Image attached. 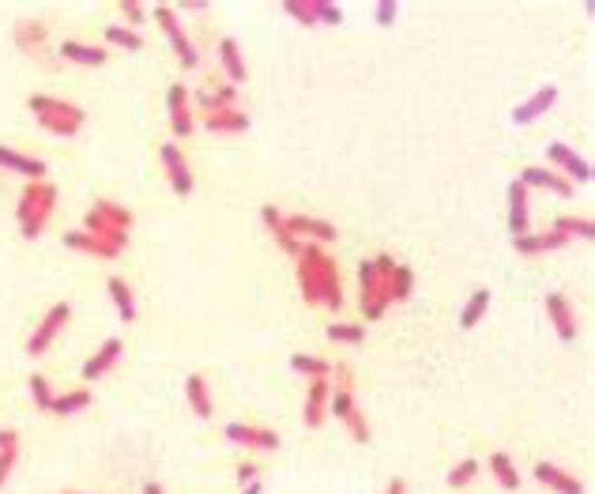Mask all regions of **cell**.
I'll return each mask as SVG.
<instances>
[{"label":"cell","instance_id":"50","mask_svg":"<svg viewBox=\"0 0 595 494\" xmlns=\"http://www.w3.org/2000/svg\"><path fill=\"white\" fill-rule=\"evenodd\" d=\"M8 446H19V434L15 430H0V450H8Z\"/></svg>","mask_w":595,"mask_h":494},{"label":"cell","instance_id":"53","mask_svg":"<svg viewBox=\"0 0 595 494\" xmlns=\"http://www.w3.org/2000/svg\"><path fill=\"white\" fill-rule=\"evenodd\" d=\"M64 494H80V490H64Z\"/></svg>","mask_w":595,"mask_h":494},{"label":"cell","instance_id":"37","mask_svg":"<svg viewBox=\"0 0 595 494\" xmlns=\"http://www.w3.org/2000/svg\"><path fill=\"white\" fill-rule=\"evenodd\" d=\"M490 472H493V479H498V487L502 490H520V472H516V464H512V457L509 453H490Z\"/></svg>","mask_w":595,"mask_h":494},{"label":"cell","instance_id":"30","mask_svg":"<svg viewBox=\"0 0 595 494\" xmlns=\"http://www.w3.org/2000/svg\"><path fill=\"white\" fill-rule=\"evenodd\" d=\"M106 291H110V299H113V306H117V317L121 321H125V325H132V321H136V294H132V287L125 283V280H121V276H110L106 280Z\"/></svg>","mask_w":595,"mask_h":494},{"label":"cell","instance_id":"14","mask_svg":"<svg viewBox=\"0 0 595 494\" xmlns=\"http://www.w3.org/2000/svg\"><path fill=\"white\" fill-rule=\"evenodd\" d=\"M328 400H332V381H328V378L309 381V389H306V404H302V423H306L309 430L325 427V419H328Z\"/></svg>","mask_w":595,"mask_h":494},{"label":"cell","instance_id":"13","mask_svg":"<svg viewBox=\"0 0 595 494\" xmlns=\"http://www.w3.org/2000/svg\"><path fill=\"white\" fill-rule=\"evenodd\" d=\"M287 231L298 242H313V245H328V242L339 238L336 223H328V219H317V215H287Z\"/></svg>","mask_w":595,"mask_h":494},{"label":"cell","instance_id":"38","mask_svg":"<svg viewBox=\"0 0 595 494\" xmlns=\"http://www.w3.org/2000/svg\"><path fill=\"white\" fill-rule=\"evenodd\" d=\"M106 45L125 49V54H136V49H143V35L125 27V23H110V27H106Z\"/></svg>","mask_w":595,"mask_h":494},{"label":"cell","instance_id":"33","mask_svg":"<svg viewBox=\"0 0 595 494\" xmlns=\"http://www.w3.org/2000/svg\"><path fill=\"white\" fill-rule=\"evenodd\" d=\"M196 106H200L204 114H211V110H227V106H238V87L222 84V87H204V91H196Z\"/></svg>","mask_w":595,"mask_h":494},{"label":"cell","instance_id":"6","mask_svg":"<svg viewBox=\"0 0 595 494\" xmlns=\"http://www.w3.org/2000/svg\"><path fill=\"white\" fill-rule=\"evenodd\" d=\"M358 299H362V313H366V321H377V317H385V310L392 306V299H388V280H381L377 276V268H374V261H362L358 264Z\"/></svg>","mask_w":595,"mask_h":494},{"label":"cell","instance_id":"31","mask_svg":"<svg viewBox=\"0 0 595 494\" xmlns=\"http://www.w3.org/2000/svg\"><path fill=\"white\" fill-rule=\"evenodd\" d=\"M490 302H493V294H490V287H479V291H471V299L463 302V310H460V329H475L479 321L486 317V310H490Z\"/></svg>","mask_w":595,"mask_h":494},{"label":"cell","instance_id":"43","mask_svg":"<svg viewBox=\"0 0 595 494\" xmlns=\"http://www.w3.org/2000/svg\"><path fill=\"white\" fill-rule=\"evenodd\" d=\"M309 12L317 23H328V27H339L343 23V8L332 5V0H309Z\"/></svg>","mask_w":595,"mask_h":494},{"label":"cell","instance_id":"8","mask_svg":"<svg viewBox=\"0 0 595 494\" xmlns=\"http://www.w3.org/2000/svg\"><path fill=\"white\" fill-rule=\"evenodd\" d=\"M166 110H170V133L173 140H189L196 129V117H192V94L185 91V84H173L166 91Z\"/></svg>","mask_w":595,"mask_h":494},{"label":"cell","instance_id":"9","mask_svg":"<svg viewBox=\"0 0 595 494\" xmlns=\"http://www.w3.org/2000/svg\"><path fill=\"white\" fill-rule=\"evenodd\" d=\"M159 155H162V166H166V182L170 189L178 193V196H192L196 189V178H192V170H189V159L178 143H162L159 147Z\"/></svg>","mask_w":595,"mask_h":494},{"label":"cell","instance_id":"46","mask_svg":"<svg viewBox=\"0 0 595 494\" xmlns=\"http://www.w3.org/2000/svg\"><path fill=\"white\" fill-rule=\"evenodd\" d=\"M374 19H377V27H392V23L400 19V5H395V0H377Z\"/></svg>","mask_w":595,"mask_h":494},{"label":"cell","instance_id":"12","mask_svg":"<svg viewBox=\"0 0 595 494\" xmlns=\"http://www.w3.org/2000/svg\"><path fill=\"white\" fill-rule=\"evenodd\" d=\"M547 163L558 166V174H561L565 182H580V185L591 182V163H588L584 155H577L569 143H551V147H547Z\"/></svg>","mask_w":595,"mask_h":494},{"label":"cell","instance_id":"41","mask_svg":"<svg viewBox=\"0 0 595 494\" xmlns=\"http://www.w3.org/2000/svg\"><path fill=\"white\" fill-rule=\"evenodd\" d=\"M27 392H31V400H34V408L38 411H49V404H54V385H49V378H42V374H31L27 378Z\"/></svg>","mask_w":595,"mask_h":494},{"label":"cell","instance_id":"5","mask_svg":"<svg viewBox=\"0 0 595 494\" xmlns=\"http://www.w3.org/2000/svg\"><path fill=\"white\" fill-rule=\"evenodd\" d=\"M68 321H72V306H68V302H54V306H49L45 317L34 325L31 340H27V355H31V359H42L49 348H54V340L68 329Z\"/></svg>","mask_w":595,"mask_h":494},{"label":"cell","instance_id":"2","mask_svg":"<svg viewBox=\"0 0 595 494\" xmlns=\"http://www.w3.org/2000/svg\"><path fill=\"white\" fill-rule=\"evenodd\" d=\"M27 110L34 114V125L38 129L54 133L61 140L80 136V129L87 125V114L76 103H64V98H54V94H31L27 98Z\"/></svg>","mask_w":595,"mask_h":494},{"label":"cell","instance_id":"22","mask_svg":"<svg viewBox=\"0 0 595 494\" xmlns=\"http://www.w3.org/2000/svg\"><path fill=\"white\" fill-rule=\"evenodd\" d=\"M569 238H561L558 231H532L524 238H512V250L520 257H542V253H554V250H565Z\"/></svg>","mask_w":595,"mask_h":494},{"label":"cell","instance_id":"1","mask_svg":"<svg viewBox=\"0 0 595 494\" xmlns=\"http://www.w3.org/2000/svg\"><path fill=\"white\" fill-rule=\"evenodd\" d=\"M298 287H302L306 306H328L332 313L343 310V283H339V268L325 253V245L302 242L298 253Z\"/></svg>","mask_w":595,"mask_h":494},{"label":"cell","instance_id":"19","mask_svg":"<svg viewBox=\"0 0 595 494\" xmlns=\"http://www.w3.org/2000/svg\"><path fill=\"white\" fill-rule=\"evenodd\" d=\"M0 170H8V174H19L27 182H45V159H34V155H23L15 147L0 143Z\"/></svg>","mask_w":595,"mask_h":494},{"label":"cell","instance_id":"34","mask_svg":"<svg viewBox=\"0 0 595 494\" xmlns=\"http://www.w3.org/2000/svg\"><path fill=\"white\" fill-rule=\"evenodd\" d=\"M551 231H558V234H561V238H569V242H573V238L591 242V238H595V223H591L588 215H558Z\"/></svg>","mask_w":595,"mask_h":494},{"label":"cell","instance_id":"44","mask_svg":"<svg viewBox=\"0 0 595 494\" xmlns=\"http://www.w3.org/2000/svg\"><path fill=\"white\" fill-rule=\"evenodd\" d=\"M283 15H290L294 23H302V27H317V19L309 12V0H283Z\"/></svg>","mask_w":595,"mask_h":494},{"label":"cell","instance_id":"52","mask_svg":"<svg viewBox=\"0 0 595 494\" xmlns=\"http://www.w3.org/2000/svg\"><path fill=\"white\" fill-rule=\"evenodd\" d=\"M143 494H166V490H162V483H155V479H147V483H143Z\"/></svg>","mask_w":595,"mask_h":494},{"label":"cell","instance_id":"20","mask_svg":"<svg viewBox=\"0 0 595 494\" xmlns=\"http://www.w3.org/2000/svg\"><path fill=\"white\" fill-rule=\"evenodd\" d=\"M532 476H535V483H542V487L554 490V494H584V483L573 472H565V468L551 464V460H539L532 468Z\"/></svg>","mask_w":595,"mask_h":494},{"label":"cell","instance_id":"23","mask_svg":"<svg viewBox=\"0 0 595 494\" xmlns=\"http://www.w3.org/2000/svg\"><path fill=\"white\" fill-rule=\"evenodd\" d=\"M61 57L68 64H80V68H102L110 61V49L91 45V42H76V38H64L61 42Z\"/></svg>","mask_w":595,"mask_h":494},{"label":"cell","instance_id":"45","mask_svg":"<svg viewBox=\"0 0 595 494\" xmlns=\"http://www.w3.org/2000/svg\"><path fill=\"white\" fill-rule=\"evenodd\" d=\"M121 19H125V27H140V23L147 19V8L140 5V0H121Z\"/></svg>","mask_w":595,"mask_h":494},{"label":"cell","instance_id":"35","mask_svg":"<svg viewBox=\"0 0 595 494\" xmlns=\"http://www.w3.org/2000/svg\"><path fill=\"white\" fill-rule=\"evenodd\" d=\"M91 408V389H68V392H57L54 404H49V415H76Z\"/></svg>","mask_w":595,"mask_h":494},{"label":"cell","instance_id":"25","mask_svg":"<svg viewBox=\"0 0 595 494\" xmlns=\"http://www.w3.org/2000/svg\"><path fill=\"white\" fill-rule=\"evenodd\" d=\"M219 61H222V72H227L230 87H241L245 80H249V68H245V54H241V45H238L234 38H222V42H219Z\"/></svg>","mask_w":595,"mask_h":494},{"label":"cell","instance_id":"15","mask_svg":"<svg viewBox=\"0 0 595 494\" xmlns=\"http://www.w3.org/2000/svg\"><path fill=\"white\" fill-rule=\"evenodd\" d=\"M547 317H551V325H554V332H558V340L561 343H569V340H577V310H573V302L565 299V294H558V291H551L547 294Z\"/></svg>","mask_w":595,"mask_h":494},{"label":"cell","instance_id":"18","mask_svg":"<svg viewBox=\"0 0 595 494\" xmlns=\"http://www.w3.org/2000/svg\"><path fill=\"white\" fill-rule=\"evenodd\" d=\"M121 355H125V343H121L117 336H110L106 343H102V348H98L83 366H80V378L83 381H98V378H106L110 374V370L121 362Z\"/></svg>","mask_w":595,"mask_h":494},{"label":"cell","instance_id":"40","mask_svg":"<svg viewBox=\"0 0 595 494\" xmlns=\"http://www.w3.org/2000/svg\"><path fill=\"white\" fill-rule=\"evenodd\" d=\"M325 336L332 340V343H362L366 340V325H355V321H332V325L325 329Z\"/></svg>","mask_w":595,"mask_h":494},{"label":"cell","instance_id":"21","mask_svg":"<svg viewBox=\"0 0 595 494\" xmlns=\"http://www.w3.org/2000/svg\"><path fill=\"white\" fill-rule=\"evenodd\" d=\"M260 223H264V231H268L271 238H276L279 250H283L287 257L298 261V253H302V242H298V238L287 231V215H283L276 204H264V208H260Z\"/></svg>","mask_w":595,"mask_h":494},{"label":"cell","instance_id":"7","mask_svg":"<svg viewBox=\"0 0 595 494\" xmlns=\"http://www.w3.org/2000/svg\"><path fill=\"white\" fill-rule=\"evenodd\" d=\"M328 415H336L339 423L351 430V438L358 441V446H369V438H374V430H369V423H366V411L358 408V400H355V392H343V389H336L332 392V400H328Z\"/></svg>","mask_w":595,"mask_h":494},{"label":"cell","instance_id":"29","mask_svg":"<svg viewBox=\"0 0 595 494\" xmlns=\"http://www.w3.org/2000/svg\"><path fill=\"white\" fill-rule=\"evenodd\" d=\"M91 212H94L98 219H102V223H110L113 231H121V234H129V231H132V223H136V215H132L125 204L106 201V196H102V201H94V204H91Z\"/></svg>","mask_w":595,"mask_h":494},{"label":"cell","instance_id":"32","mask_svg":"<svg viewBox=\"0 0 595 494\" xmlns=\"http://www.w3.org/2000/svg\"><path fill=\"white\" fill-rule=\"evenodd\" d=\"M290 370H294V374H302V378H309V381L332 378V362L320 359V355H309V351H294L290 355Z\"/></svg>","mask_w":595,"mask_h":494},{"label":"cell","instance_id":"26","mask_svg":"<svg viewBox=\"0 0 595 494\" xmlns=\"http://www.w3.org/2000/svg\"><path fill=\"white\" fill-rule=\"evenodd\" d=\"M64 250H72V253H87V257H102V261L121 257V250H113V245H106V242H98V238H94V234H87L83 227L64 234Z\"/></svg>","mask_w":595,"mask_h":494},{"label":"cell","instance_id":"42","mask_svg":"<svg viewBox=\"0 0 595 494\" xmlns=\"http://www.w3.org/2000/svg\"><path fill=\"white\" fill-rule=\"evenodd\" d=\"M475 476H479V460L475 457H463V460L453 464V472L444 476V483H449L453 490H460V487H467L471 479H475Z\"/></svg>","mask_w":595,"mask_h":494},{"label":"cell","instance_id":"28","mask_svg":"<svg viewBox=\"0 0 595 494\" xmlns=\"http://www.w3.org/2000/svg\"><path fill=\"white\" fill-rule=\"evenodd\" d=\"M49 38V27L42 19H19L15 31H12V42L23 49V54H34V49H42Z\"/></svg>","mask_w":595,"mask_h":494},{"label":"cell","instance_id":"11","mask_svg":"<svg viewBox=\"0 0 595 494\" xmlns=\"http://www.w3.org/2000/svg\"><path fill=\"white\" fill-rule=\"evenodd\" d=\"M558 106V84H542V87H535V94H528L524 103H516V110H512V125H535V121L542 117V114H551Z\"/></svg>","mask_w":595,"mask_h":494},{"label":"cell","instance_id":"3","mask_svg":"<svg viewBox=\"0 0 595 494\" xmlns=\"http://www.w3.org/2000/svg\"><path fill=\"white\" fill-rule=\"evenodd\" d=\"M57 208V185H49V182H27L19 193V204H15V219H19V234L34 242L42 238L45 223H49V215H54Z\"/></svg>","mask_w":595,"mask_h":494},{"label":"cell","instance_id":"36","mask_svg":"<svg viewBox=\"0 0 595 494\" xmlns=\"http://www.w3.org/2000/svg\"><path fill=\"white\" fill-rule=\"evenodd\" d=\"M83 231H87V234H94L98 242L113 245V250H125V245H129V234H121V231H113L110 223H102V219H98L91 208H87V215H83Z\"/></svg>","mask_w":595,"mask_h":494},{"label":"cell","instance_id":"17","mask_svg":"<svg viewBox=\"0 0 595 494\" xmlns=\"http://www.w3.org/2000/svg\"><path fill=\"white\" fill-rule=\"evenodd\" d=\"M532 193L520 185V178H512L509 182V231H512V238H524V234H532Z\"/></svg>","mask_w":595,"mask_h":494},{"label":"cell","instance_id":"16","mask_svg":"<svg viewBox=\"0 0 595 494\" xmlns=\"http://www.w3.org/2000/svg\"><path fill=\"white\" fill-rule=\"evenodd\" d=\"M520 185H524L528 193L532 189H547V193L561 196V201L573 196V182H565L558 170H547V166H524V170H520Z\"/></svg>","mask_w":595,"mask_h":494},{"label":"cell","instance_id":"10","mask_svg":"<svg viewBox=\"0 0 595 494\" xmlns=\"http://www.w3.org/2000/svg\"><path fill=\"white\" fill-rule=\"evenodd\" d=\"M222 434H227V441H234V446H245V450L276 453V450L283 446V438H279L276 430L253 427V423H227V427H222Z\"/></svg>","mask_w":595,"mask_h":494},{"label":"cell","instance_id":"47","mask_svg":"<svg viewBox=\"0 0 595 494\" xmlns=\"http://www.w3.org/2000/svg\"><path fill=\"white\" fill-rule=\"evenodd\" d=\"M15 460H19V446L0 450V487H5V483H8V476L15 472Z\"/></svg>","mask_w":595,"mask_h":494},{"label":"cell","instance_id":"51","mask_svg":"<svg viewBox=\"0 0 595 494\" xmlns=\"http://www.w3.org/2000/svg\"><path fill=\"white\" fill-rule=\"evenodd\" d=\"M208 0H185V12H208Z\"/></svg>","mask_w":595,"mask_h":494},{"label":"cell","instance_id":"27","mask_svg":"<svg viewBox=\"0 0 595 494\" xmlns=\"http://www.w3.org/2000/svg\"><path fill=\"white\" fill-rule=\"evenodd\" d=\"M185 400H189V408H192L196 419H211V415H215L211 389H208V381H204L200 374H189V378H185Z\"/></svg>","mask_w":595,"mask_h":494},{"label":"cell","instance_id":"4","mask_svg":"<svg viewBox=\"0 0 595 494\" xmlns=\"http://www.w3.org/2000/svg\"><path fill=\"white\" fill-rule=\"evenodd\" d=\"M155 19H159V27H162L170 49H173V57H178L185 68L200 64V49H196V42L189 38V31H185V23L178 19V12H173L170 5H155Z\"/></svg>","mask_w":595,"mask_h":494},{"label":"cell","instance_id":"39","mask_svg":"<svg viewBox=\"0 0 595 494\" xmlns=\"http://www.w3.org/2000/svg\"><path fill=\"white\" fill-rule=\"evenodd\" d=\"M411 294H415V272L407 264H395L392 280H388V299L392 302H407Z\"/></svg>","mask_w":595,"mask_h":494},{"label":"cell","instance_id":"24","mask_svg":"<svg viewBox=\"0 0 595 494\" xmlns=\"http://www.w3.org/2000/svg\"><path fill=\"white\" fill-rule=\"evenodd\" d=\"M204 129H208V133H222V136L245 133V129H249V114H245V110H238V106H227V110H211V114H204Z\"/></svg>","mask_w":595,"mask_h":494},{"label":"cell","instance_id":"48","mask_svg":"<svg viewBox=\"0 0 595 494\" xmlns=\"http://www.w3.org/2000/svg\"><path fill=\"white\" fill-rule=\"evenodd\" d=\"M238 483H241V490L253 487V483H260V468H257V464H241V468H238Z\"/></svg>","mask_w":595,"mask_h":494},{"label":"cell","instance_id":"49","mask_svg":"<svg viewBox=\"0 0 595 494\" xmlns=\"http://www.w3.org/2000/svg\"><path fill=\"white\" fill-rule=\"evenodd\" d=\"M385 494H407V479H400V476H395V479H388Z\"/></svg>","mask_w":595,"mask_h":494}]
</instances>
